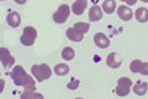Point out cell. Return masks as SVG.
Segmentation results:
<instances>
[{
    "instance_id": "1",
    "label": "cell",
    "mask_w": 148,
    "mask_h": 99,
    "mask_svg": "<svg viewBox=\"0 0 148 99\" xmlns=\"http://www.w3.org/2000/svg\"><path fill=\"white\" fill-rule=\"evenodd\" d=\"M10 79L14 80V83H15L16 86H22V87H24V86H25L27 83L33 81V79L25 72L24 67H21V65H16L14 70H12V72H10Z\"/></svg>"
},
{
    "instance_id": "2",
    "label": "cell",
    "mask_w": 148,
    "mask_h": 99,
    "mask_svg": "<svg viewBox=\"0 0 148 99\" xmlns=\"http://www.w3.org/2000/svg\"><path fill=\"white\" fill-rule=\"evenodd\" d=\"M31 74L36 77L37 81H43V80H47L52 76V70L46 64H37V65L31 67Z\"/></svg>"
},
{
    "instance_id": "3",
    "label": "cell",
    "mask_w": 148,
    "mask_h": 99,
    "mask_svg": "<svg viewBox=\"0 0 148 99\" xmlns=\"http://www.w3.org/2000/svg\"><path fill=\"white\" fill-rule=\"evenodd\" d=\"M130 89H132V80L129 79V77H121V79H119V81H117V87H116V93L119 95V96H127L129 95V92H130Z\"/></svg>"
},
{
    "instance_id": "4",
    "label": "cell",
    "mask_w": 148,
    "mask_h": 99,
    "mask_svg": "<svg viewBox=\"0 0 148 99\" xmlns=\"http://www.w3.org/2000/svg\"><path fill=\"white\" fill-rule=\"evenodd\" d=\"M37 37V30L34 27H25L21 36V43L24 46H33Z\"/></svg>"
},
{
    "instance_id": "5",
    "label": "cell",
    "mask_w": 148,
    "mask_h": 99,
    "mask_svg": "<svg viewBox=\"0 0 148 99\" xmlns=\"http://www.w3.org/2000/svg\"><path fill=\"white\" fill-rule=\"evenodd\" d=\"M70 16V6L68 5H61L58 10L53 14V21L58 24H64Z\"/></svg>"
},
{
    "instance_id": "6",
    "label": "cell",
    "mask_w": 148,
    "mask_h": 99,
    "mask_svg": "<svg viewBox=\"0 0 148 99\" xmlns=\"http://www.w3.org/2000/svg\"><path fill=\"white\" fill-rule=\"evenodd\" d=\"M0 59H2V65H3L5 70L12 68V67H14V64H15V58L10 55V52L8 51L6 47L0 49Z\"/></svg>"
},
{
    "instance_id": "7",
    "label": "cell",
    "mask_w": 148,
    "mask_h": 99,
    "mask_svg": "<svg viewBox=\"0 0 148 99\" xmlns=\"http://www.w3.org/2000/svg\"><path fill=\"white\" fill-rule=\"evenodd\" d=\"M117 15L121 21H130L133 18V10L129 8V6H119L117 8Z\"/></svg>"
},
{
    "instance_id": "8",
    "label": "cell",
    "mask_w": 148,
    "mask_h": 99,
    "mask_svg": "<svg viewBox=\"0 0 148 99\" xmlns=\"http://www.w3.org/2000/svg\"><path fill=\"white\" fill-rule=\"evenodd\" d=\"M93 42L98 47H101V49H107L110 46V39L102 33H96L95 37H93Z\"/></svg>"
},
{
    "instance_id": "9",
    "label": "cell",
    "mask_w": 148,
    "mask_h": 99,
    "mask_svg": "<svg viewBox=\"0 0 148 99\" xmlns=\"http://www.w3.org/2000/svg\"><path fill=\"white\" fill-rule=\"evenodd\" d=\"M107 65H108L110 68H119V67L121 65V58H120V55L116 53V52L110 53V55L107 56Z\"/></svg>"
},
{
    "instance_id": "10",
    "label": "cell",
    "mask_w": 148,
    "mask_h": 99,
    "mask_svg": "<svg viewBox=\"0 0 148 99\" xmlns=\"http://www.w3.org/2000/svg\"><path fill=\"white\" fill-rule=\"evenodd\" d=\"M102 15H104V10H101L99 6H92L89 9V21H92V22L101 21L102 19Z\"/></svg>"
},
{
    "instance_id": "11",
    "label": "cell",
    "mask_w": 148,
    "mask_h": 99,
    "mask_svg": "<svg viewBox=\"0 0 148 99\" xmlns=\"http://www.w3.org/2000/svg\"><path fill=\"white\" fill-rule=\"evenodd\" d=\"M86 8H88V0H76V2L73 3L71 10H73L74 15H82Z\"/></svg>"
},
{
    "instance_id": "12",
    "label": "cell",
    "mask_w": 148,
    "mask_h": 99,
    "mask_svg": "<svg viewBox=\"0 0 148 99\" xmlns=\"http://www.w3.org/2000/svg\"><path fill=\"white\" fill-rule=\"evenodd\" d=\"M6 21H8V24H9V27L16 28L19 24H21V16H19L18 12H9L8 16H6Z\"/></svg>"
},
{
    "instance_id": "13",
    "label": "cell",
    "mask_w": 148,
    "mask_h": 99,
    "mask_svg": "<svg viewBox=\"0 0 148 99\" xmlns=\"http://www.w3.org/2000/svg\"><path fill=\"white\" fill-rule=\"evenodd\" d=\"M67 37H68L71 42H82V40H83V34L79 33L74 27H71V28L67 30Z\"/></svg>"
},
{
    "instance_id": "14",
    "label": "cell",
    "mask_w": 148,
    "mask_h": 99,
    "mask_svg": "<svg viewBox=\"0 0 148 99\" xmlns=\"http://www.w3.org/2000/svg\"><path fill=\"white\" fill-rule=\"evenodd\" d=\"M148 90V84L145 81H136V84L133 86V92L135 95H138V96H144Z\"/></svg>"
},
{
    "instance_id": "15",
    "label": "cell",
    "mask_w": 148,
    "mask_h": 99,
    "mask_svg": "<svg viewBox=\"0 0 148 99\" xmlns=\"http://www.w3.org/2000/svg\"><path fill=\"white\" fill-rule=\"evenodd\" d=\"M116 9H117V6H116L114 0H105V2L102 3V10L105 12V14H108V15H111Z\"/></svg>"
},
{
    "instance_id": "16",
    "label": "cell",
    "mask_w": 148,
    "mask_h": 99,
    "mask_svg": "<svg viewBox=\"0 0 148 99\" xmlns=\"http://www.w3.org/2000/svg\"><path fill=\"white\" fill-rule=\"evenodd\" d=\"M135 18H136V21H139V22H147L148 21V9H145V8L136 9Z\"/></svg>"
},
{
    "instance_id": "17",
    "label": "cell",
    "mask_w": 148,
    "mask_h": 99,
    "mask_svg": "<svg viewBox=\"0 0 148 99\" xmlns=\"http://www.w3.org/2000/svg\"><path fill=\"white\" fill-rule=\"evenodd\" d=\"M68 71H70V67L65 65V64H58L53 68V72L56 76H65V74H68Z\"/></svg>"
},
{
    "instance_id": "18",
    "label": "cell",
    "mask_w": 148,
    "mask_h": 99,
    "mask_svg": "<svg viewBox=\"0 0 148 99\" xmlns=\"http://www.w3.org/2000/svg\"><path fill=\"white\" fill-rule=\"evenodd\" d=\"M74 28H76L79 33H82V34H86L89 30H90V24H88V22H76L73 25Z\"/></svg>"
},
{
    "instance_id": "19",
    "label": "cell",
    "mask_w": 148,
    "mask_h": 99,
    "mask_svg": "<svg viewBox=\"0 0 148 99\" xmlns=\"http://www.w3.org/2000/svg\"><path fill=\"white\" fill-rule=\"evenodd\" d=\"M74 49L73 47H64V51H62V59H65V61H71V59H74Z\"/></svg>"
},
{
    "instance_id": "20",
    "label": "cell",
    "mask_w": 148,
    "mask_h": 99,
    "mask_svg": "<svg viewBox=\"0 0 148 99\" xmlns=\"http://www.w3.org/2000/svg\"><path fill=\"white\" fill-rule=\"evenodd\" d=\"M141 65H142V61L133 59L132 62H130V71H132V72H139V71H141Z\"/></svg>"
},
{
    "instance_id": "21",
    "label": "cell",
    "mask_w": 148,
    "mask_h": 99,
    "mask_svg": "<svg viewBox=\"0 0 148 99\" xmlns=\"http://www.w3.org/2000/svg\"><path fill=\"white\" fill-rule=\"evenodd\" d=\"M79 86H80V81H79L77 79H71V80H70V83L67 84V87H68L70 90H76V89L79 87Z\"/></svg>"
},
{
    "instance_id": "22",
    "label": "cell",
    "mask_w": 148,
    "mask_h": 99,
    "mask_svg": "<svg viewBox=\"0 0 148 99\" xmlns=\"http://www.w3.org/2000/svg\"><path fill=\"white\" fill-rule=\"evenodd\" d=\"M139 74H142V76H148V62H142Z\"/></svg>"
},
{
    "instance_id": "23",
    "label": "cell",
    "mask_w": 148,
    "mask_h": 99,
    "mask_svg": "<svg viewBox=\"0 0 148 99\" xmlns=\"http://www.w3.org/2000/svg\"><path fill=\"white\" fill-rule=\"evenodd\" d=\"M121 2H125V3L129 5V6H133V5H136L138 0H121Z\"/></svg>"
},
{
    "instance_id": "24",
    "label": "cell",
    "mask_w": 148,
    "mask_h": 99,
    "mask_svg": "<svg viewBox=\"0 0 148 99\" xmlns=\"http://www.w3.org/2000/svg\"><path fill=\"white\" fill-rule=\"evenodd\" d=\"M25 2H27V0H15V3H18V5H24Z\"/></svg>"
},
{
    "instance_id": "25",
    "label": "cell",
    "mask_w": 148,
    "mask_h": 99,
    "mask_svg": "<svg viewBox=\"0 0 148 99\" xmlns=\"http://www.w3.org/2000/svg\"><path fill=\"white\" fill-rule=\"evenodd\" d=\"M141 2H145V3H148V0H141Z\"/></svg>"
},
{
    "instance_id": "26",
    "label": "cell",
    "mask_w": 148,
    "mask_h": 99,
    "mask_svg": "<svg viewBox=\"0 0 148 99\" xmlns=\"http://www.w3.org/2000/svg\"><path fill=\"white\" fill-rule=\"evenodd\" d=\"M2 2H5V0H2Z\"/></svg>"
}]
</instances>
